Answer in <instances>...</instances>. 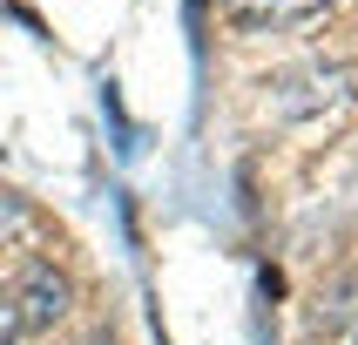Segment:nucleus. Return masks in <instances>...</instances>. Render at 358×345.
I'll return each mask as SVG.
<instances>
[{
  "label": "nucleus",
  "instance_id": "1",
  "mask_svg": "<svg viewBox=\"0 0 358 345\" xmlns=\"http://www.w3.org/2000/svg\"><path fill=\"white\" fill-rule=\"evenodd\" d=\"M7 291H14V304H20V318H27V332H48V325L61 318V311H68V298H75V291H68V278H61L55 264H27V271H20L14 284H7Z\"/></svg>",
  "mask_w": 358,
  "mask_h": 345
},
{
  "label": "nucleus",
  "instance_id": "2",
  "mask_svg": "<svg viewBox=\"0 0 358 345\" xmlns=\"http://www.w3.org/2000/svg\"><path fill=\"white\" fill-rule=\"evenodd\" d=\"M331 101H345V68H298V75L271 81L278 115H311V108H331Z\"/></svg>",
  "mask_w": 358,
  "mask_h": 345
},
{
  "label": "nucleus",
  "instance_id": "3",
  "mask_svg": "<svg viewBox=\"0 0 358 345\" xmlns=\"http://www.w3.org/2000/svg\"><path fill=\"white\" fill-rule=\"evenodd\" d=\"M318 7H331V0H237L243 20H311Z\"/></svg>",
  "mask_w": 358,
  "mask_h": 345
},
{
  "label": "nucleus",
  "instance_id": "4",
  "mask_svg": "<svg viewBox=\"0 0 358 345\" xmlns=\"http://www.w3.org/2000/svg\"><path fill=\"white\" fill-rule=\"evenodd\" d=\"M34 230V210L14 197V190H0V244H14V237H27Z\"/></svg>",
  "mask_w": 358,
  "mask_h": 345
},
{
  "label": "nucleus",
  "instance_id": "5",
  "mask_svg": "<svg viewBox=\"0 0 358 345\" xmlns=\"http://www.w3.org/2000/svg\"><path fill=\"white\" fill-rule=\"evenodd\" d=\"M14 339H27V318H20V304H14V291L0 284V345H14Z\"/></svg>",
  "mask_w": 358,
  "mask_h": 345
},
{
  "label": "nucleus",
  "instance_id": "6",
  "mask_svg": "<svg viewBox=\"0 0 358 345\" xmlns=\"http://www.w3.org/2000/svg\"><path fill=\"white\" fill-rule=\"evenodd\" d=\"M352 345H358V332H352Z\"/></svg>",
  "mask_w": 358,
  "mask_h": 345
}]
</instances>
